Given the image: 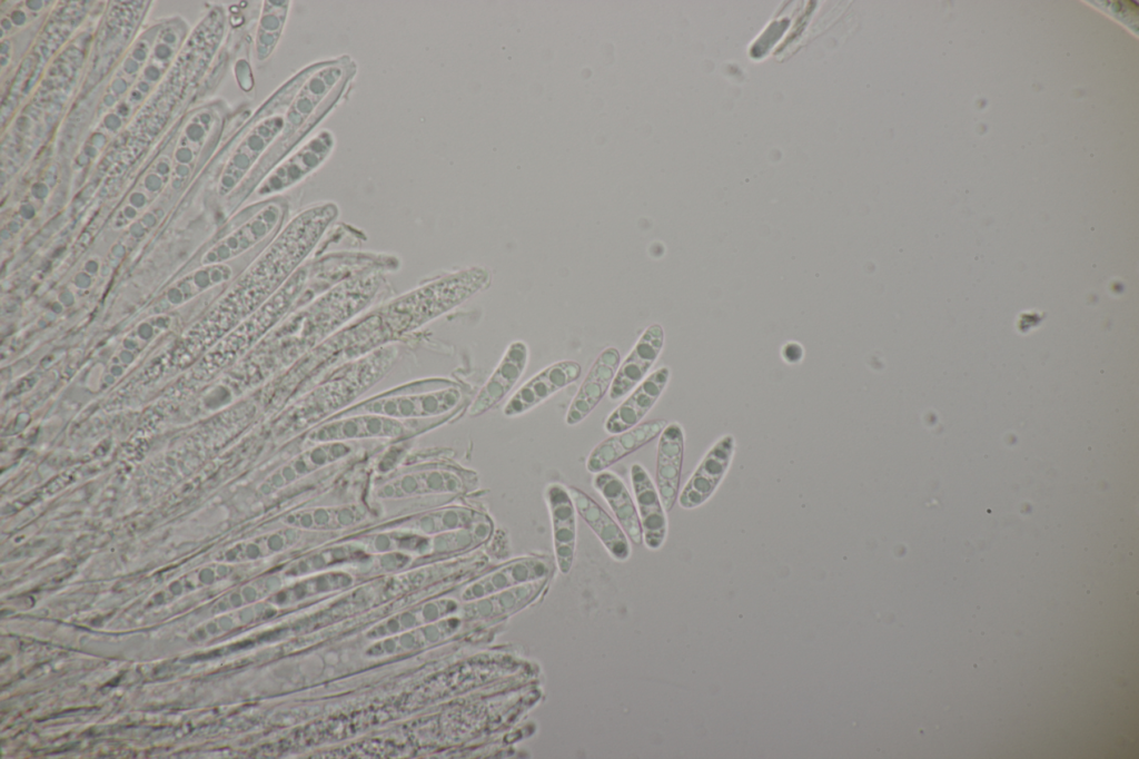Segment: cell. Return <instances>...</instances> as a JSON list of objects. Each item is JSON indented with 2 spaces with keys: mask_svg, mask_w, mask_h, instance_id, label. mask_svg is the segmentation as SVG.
<instances>
[{
  "mask_svg": "<svg viewBox=\"0 0 1139 759\" xmlns=\"http://www.w3.org/2000/svg\"><path fill=\"white\" fill-rule=\"evenodd\" d=\"M529 358V351L523 341H514L506 348L501 362L483 385L468 407V415L479 416L499 403L516 385Z\"/></svg>",
  "mask_w": 1139,
  "mask_h": 759,
  "instance_id": "16",
  "label": "cell"
},
{
  "mask_svg": "<svg viewBox=\"0 0 1139 759\" xmlns=\"http://www.w3.org/2000/svg\"><path fill=\"white\" fill-rule=\"evenodd\" d=\"M488 515L467 506L452 505L410 515L390 524L389 529L405 530L424 535L468 529Z\"/></svg>",
  "mask_w": 1139,
  "mask_h": 759,
  "instance_id": "24",
  "label": "cell"
},
{
  "mask_svg": "<svg viewBox=\"0 0 1139 759\" xmlns=\"http://www.w3.org/2000/svg\"><path fill=\"white\" fill-rule=\"evenodd\" d=\"M593 486L606 501L628 540L635 545H641L643 534L637 509L623 480L605 470L594 475Z\"/></svg>",
  "mask_w": 1139,
  "mask_h": 759,
  "instance_id": "25",
  "label": "cell"
},
{
  "mask_svg": "<svg viewBox=\"0 0 1139 759\" xmlns=\"http://www.w3.org/2000/svg\"><path fill=\"white\" fill-rule=\"evenodd\" d=\"M465 622L467 621L458 615L446 617L428 623L427 627L404 631L400 635L383 638L370 653L375 655L396 654L432 645L456 634L464 628Z\"/></svg>",
  "mask_w": 1139,
  "mask_h": 759,
  "instance_id": "26",
  "label": "cell"
},
{
  "mask_svg": "<svg viewBox=\"0 0 1139 759\" xmlns=\"http://www.w3.org/2000/svg\"><path fill=\"white\" fill-rule=\"evenodd\" d=\"M365 558L366 551L357 542L345 543L310 552L291 563L285 570V574L290 576L309 575L339 563L359 561Z\"/></svg>",
  "mask_w": 1139,
  "mask_h": 759,
  "instance_id": "28",
  "label": "cell"
},
{
  "mask_svg": "<svg viewBox=\"0 0 1139 759\" xmlns=\"http://www.w3.org/2000/svg\"><path fill=\"white\" fill-rule=\"evenodd\" d=\"M683 456V427L676 422L667 423L658 436L655 467V485L667 512L674 506L680 493Z\"/></svg>",
  "mask_w": 1139,
  "mask_h": 759,
  "instance_id": "18",
  "label": "cell"
},
{
  "mask_svg": "<svg viewBox=\"0 0 1139 759\" xmlns=\"http://www.w3.org/2000/svg\"><path fill=\"white\" fill-rule=\"evenodd\" d=\"M464 406L462 387L449 379H428L367 398L335 415L369 413L414 421L455 416Z\"/></svg>",
  "mask_w": 1139,
  "mask_h": 759,
  "instance_id": "2",
  "label": "cell"
},
{
  "mask_svg": "<svg viewBox=\"0 0 1139 759\" xmlns=\"http://www.w3.org/2000/svg\"><path fill=\"white\" fill-rule=\"evenodd\" d=\"M620 363L621 355L615 347H607L598 354L567 410V425L581 423L597 406L610 391Z\"/></svg>",
  "mask_w": 1139,
  "mask_h": 759,
  "instance_id": "17",
  "label": "cell"
},
{
  "mask_svg": "<svg viewBox=\"0 0 1139 759\" xmlns=\"http://www.w3.org/2000/svg\"><path fill=\"white\" fill-rule=\"evenodd\" d=\"M670 368L662 366L637 384L633 392L608 415L604 428L608 434L627 431L646 416L670 379Z\"/></svg>",
  "mask_w": 1139,
  "mask_h": 759,
  "instance_id": "19",
  "label": "cell"
},
{
  "mask_svg": "<svg viewBox=\"0 0 1139 759\" xmlns=\"http://www.w3.org/2000/svg\"><path fill=\"white\" fill-rule=\"evenodd\" d=\"M291 3L289 0L264 2L256 36V56L259 61L266 60L280 41Z\"/></svg>",
  "mask_w": 1139,
  "mask_h": 759,
  "instance_id": "29",
  "label": "cell"
},
{
  "mask_svg": "<svg viewBox=\"0 0 1139 759\" xmlns=\"http://www.w3.org/2000/svg\"><path fill=\"white\" fill-rule=\"evenodd\" d=\"M734 450L735 440L731 434L709 450L679 493L677 501L683 509L700 506L713 494L731 465Z\"/></svg>",
  "mask_w": 1139,
  "mask_h": 759,
  "instance_id": "12",
  "label": "cell"
},
{
  "mask_svg": "<svg viewBox=\"0 0 1139 759\" xmlns=\"http://www.w3.org/2000/svg\"><path fill=\"white\" fill-rule=\"evenodd\" d=\"M285 127L283 114L261 119L237 148L221 179V194L232 190L258 165Z\"/></svg>",
  "mask_w": 1139,
  "mask_h": 759,
  "instance_id": "13",
  "label": "cell"
},
{
  "mask_svg": "<svg viewBox=\"0 0 1139 759\" xmlns=\"http://www.w3.org/2000/svg\"><path fill=\"white\" fill-rule=\"evenodd\" d=\"M582 373L575 361L553 363L524 383L508 400L503 414L508 417L522 415L549 396L574 383Z\"/></svg>",
  "mask_w": 1139,
  "mask_h": 759,
  "instance_id": "11",
  "label": "cell"
},
{
  "mask_svg": "<svg viewBox=\"0 0 1139 759\" xmlns=\"http://www.w3.org/2000/svg\"><path fill=\"white\" fill-rule=\"evenodd\" d=\"M458 608V602L452 599L430 601L379 623L370 634L377 639L387 638L397 632L402 633L418 628V625L426 622L430 623L446 617L456 615Z\"/></svg>",
  "mask_w": 1139,
  "mask_h": 759,
  "instance_id": "27",
  "label": "cell"
},
{
  "mask_svg": "<svg viewBox=\"0 0 1139 759\" xmlns=\"http://www.w3.org/2000/svg\"><path fill=\"white\" fill-rule=\"evenodd\" d=\"M666 425V420L656 418L640 423L622 433L612 434L591 451L586 459L587 471L596 474L607 470L623 457L658 437Z\"/></svg>",
  "mask_w": 1139,
  "mask_h": 759,
  "instance_id": "20",
  "label": "cell"
},
{
  "mask_svg": "<svg viewBox=\"0 0 1139 759\" xmlns=\"http://www.w3.org/2000/svg\"><path fill=\"white\" fill-rule=\"evenodd\" d=\"M663 345V327L657 323L647 326L633 349L620 363L608 391L610 400H621L645 378L658 358Z\"/></svg>",
  "mask_w": 1139,
  "mask_h": 759,
  "instance_id": "15",
  "label": "cell"
},
{
  "mask_svg": "<svg viewBox=\"0 0 1139 759\" xmlns=\"http://www.w3.org/2000/svg\"><path fill=\"white\" fill-rule=\"evenodd\" d=\"M351 583L353 576L341 571L309 575L308 578L276 592V604L299 602L317 594L346 588Z\"/></svg>",
  "mask_w": 1139,
  "mask_h": 759,
  "instance_id": "30",
  "label": "cell"
},
{
  "mask_svg": "<svg viewBox=\"0 0 1139 759\" xmlns=\"http://www.w3.org/2000/svg\"><path fill=\"white\" fill-rule=\"evenodd\" d=\"M367 516L363 505L344 504L295 510L284 514L280 523L304 532H331L356 525Z\"/></svg>",
  "mask_w": 1139,
  "mask_h": 759,
  "instance_id": "22",
  "label": "cell"
},
{
  "mask_svg": "<svg viewBox=\"0 0 1139 759\" xmlns=\"http://www.w3.org/2000/svg\"><path fill=\"white\" fill-rule=\"evenodd\" d=\"M288 214V203L276 196L254 206V211L202 257V265L224 264L240 256L280 231Z\"/></svg>",
  "mask_w": 1139,
  "mask_h": 759,
  "instance_id": "5",
  "label": "cell"
},
{
  "mask_svg": "<svg viewBox=\"0 0 1139 759\" xmlns=\"http://www.w3.org/2000/svg\"><path fill=\"white\" fill-rule=\"evenodd\" d=\"M553 566L547 558L522 556L503 563L468 583L460 592L464 602L476 600L509 588L551 576Z\"/></svg>",
  "mask_w": 1139,
  "mask_h": 759,
  "instance_id": "8",
  "label": "cell"
},
{
  "mask_svg": "<svg viewBox=\"0 0 1139 759\" xmlns=\"http://www.w3.org/2000/svg\"><path fill=\"white\" fill-rule=\"evenodd\" d=\"M630 476L642 528L643 544L648 550L656 551L661 549L666 539V511L655 483L642 464L633 463Z\"/></svg>",
  "mask_w": 1139,
  "mask_h": 759,
  "instance_id": "14",
  "label": "cell"
},
{
  "mask_svg": "<svg viewBox=\"0 0 1139 759\" xmlns=\"http://www.w3.org/2000/svg\"><path fill=\"white\" fill-rule=\"evenodd\" d=\"M548 509L555 563L558 571L566 575L571 572L577 540V511L568 487L554 482L544 492Z\"/></svg>",
  "mask_w": 1139,
  "mask_h": 759,
  "instance_id": "9",
  "label": "cell"
},
{
  "mask_svg": "<svg viewBox=\"0 0 1139 759\" xmlns=\"http://www.w3.org/2000/svg\"><path fill=\"white\" fill-rule=\"evenodd\" d=\"M568 491L577 514L598 538L611 558L618 562L628 560L632 553L631 541L618 522L582 490L571 486Z\"/></svg>",
  "mask_w": 1139,
  "mask_h": 759,
  "instance_id": "21",
  "label": "cell"
},
{
  "mask_svg": "<svg viewBox=\"0 0 1139 759\" xmlns=\"http://www.w3.org/2000/svg\"><path fill=\"white\" fill-rule=\"evenodd\" d=\"M335 142V135L329 129L318 131L270 170L256 187L257 196H277L299 184L327 160Z\"/></svg>",
  "mask_w": 1139,
  "mask_h": 759,
  "instance_id": "6",
  "label": "cell"
},
{
  "mask_svg": "<svg viewBox=\"0 0 1139 759\" xmlns=\"http://www.w3.org/2000/svg\"><path fill=\"white\" fill-rule=\"evenodd\" d=\"M479 480L475 471L453 463L428 464L397 473L382 482L373 490L379 500H402L409 497L442 495L455 497L478 487Z\"/></svg>",
  "mask_w": 1139,
  "mask_h": 759,
  "instance_id": "3",
  "label": "cell"
},
{
  "mask_svg": "<svg viewBox=\"0 0 1139 759\" xmlns=\"http://www.w3.org/2000/svg\"><path fill=\"white\" fill-rule=\"evenodd\" d=\"M339 215L333 201L296 214L234 283L215 308L220 329H229L261 307L306 263Z\"/></svg>",
  "mask_w": 1139,
  "mask_h": 759,
  "instance_id": "1",
  "label": "cell"
},
{
  "mask_svg": "<svg viewBox=\"0 0 1139 759\" xmlns=\"http://www.w3.org/2000/svg\"><path fill=\"white\" fill-rule=\"evenodd\" d=\"M232 275V267L227 263L202 265L187 273L166 288L156 314L185 305L205 292L226 284Z\"/></svg>",
  "mask_w": 1139,
  "mask_h": 759,
  "instance_id": "23",
  "label": "cell"
},
{
  "mask_svg": "<svg viewBox=\"0 0 1139 759\" xmlns=\"http://www.w3.org/2000/svg\"><path fill=\"white\" fill-rule=\"evenodd\" d=\"M453 416L403 421L383 415L360 413L334 415L313 427L306 435L310 443L355 442L373 438H397L416 434L445 423Z\"/></svg>",
  "mask_w": 1139,
  "mask_h": 759,
  "instance_id": "4",
  "label": "cell"
},
{
  "mask_svg": "<svg viewBox=\"0 0 1139 759\" xmlns=\"http://www.w3.org/2000/svg\"><path fill=\"white\" fill-rule=\"evenodd\" d=\"M354 452L351 442L315 443L277 466L261 483L260 491L265 494L278 492L316 471L345 460Z\"/></svg>",
  "mask_w": 1139,
  "mask_h": 759,
  "instance_id": "7",
  "label": "cell"
},
{
  "mask_svg": "<svg viewBox=\"0 0 1139 759\" xmlns=\"http://www.w3.org/2000/svg\"><path fill=\"white\" fill-rule=\"evenodd\" d=\"M551 576L509 588L459 605L456 615L472 622H497L535 602Z\"/></svg>",
  "mask_w": 1139,
  "mask_h": 759,
  "instance_id": "10",
  "label": "cell"
}]
</instances>
